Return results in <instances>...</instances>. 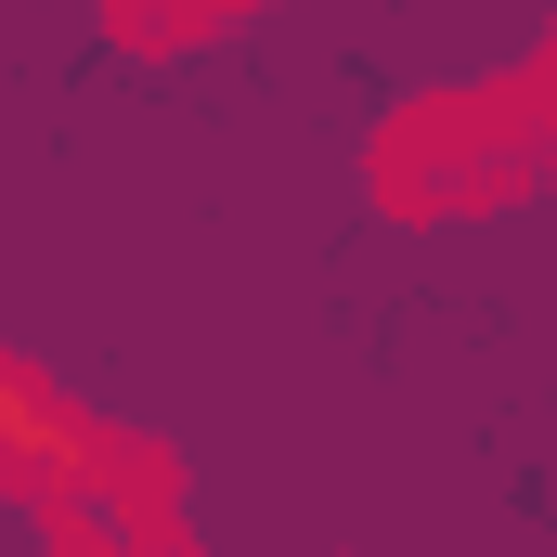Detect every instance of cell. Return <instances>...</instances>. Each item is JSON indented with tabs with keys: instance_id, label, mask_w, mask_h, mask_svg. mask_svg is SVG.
<instances>
[{
	"instance_id": "obj_3",
	"label": "cell",
	"mask_w": 557,
	"mask_h": 557,
	"mask_svg": "<svg viewBox=\"0 0 557 557\" xmlns=\"http://www.w3.org/2000/svg\"><path fill=\"white\" fill-rule=\"evenodd\" d=\"M234 13H260V0H104V39L117 52H182V39H208Z\"/></svg>"
},
{
	"instance_id": "obj_2",
	"label": "cell",
	"mask_w": 557,
	"mask_h": 557,
	"mask_svg": "<svg viewBox=\"0 0 557 557\" xmlns=\"http://www.w3.org/2000/svg\"><path fill=\"white\" fill-rule=\"evenodd\" d=\"M78 454H91V416H78L39 363L0 350V493H13V506H52V493L78 480Z\"/></svg>"
},
{
	"instance_id": "obj_1",
	"label": "cell",
	"mask_w": 557,
	"mask_h": 557,
	"mask_svg": "<svg viewBox=\"0 0 557 557\" xmlns=\"http://www.w3.org/2000/svg\"><path fill=\"white\" fill-rule=\"evenodd\" d=\"M532 169H545V65H519L493 91H416L376 131L389 221H480V208L532 195Z\"/></svg>"
}]
</instances>
